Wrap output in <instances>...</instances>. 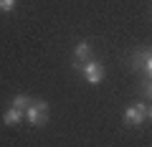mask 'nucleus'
<instances>
[{"label":"nucleus","mask_w":152,"mask_h":147,"mask_svg":"<svg viewBox=\"0 0 152 147\" xmlns=\"http://www.w3.org/2000/svg\"><path fill=\"white\" fill-rule=\"evenodd\" d=\"M15 3H18V0H0V10H3V13H13Z\"/></svg>","instance_id":"nucleus-8"},{"label":"nucleus","mask_w":152,"mask_h":147,"mask_svg":"<svg viewBox=\"0 0 152 147\" xmlns=\"http://www.w3.org/2000/svg\"><path fill=\"white\" fill-rule=\"evenodd\" d=\"M84 79H86L89 84H99L104 81V66L99 64V61H89V64H84Z\"/></svg>","instance_id":"nucleus-4"},{"label":"nucleus","mask_w":152,"mask_h":147,"mask_svg":"<svg viewBox=\"0 0 152 147\" xmlns=\"http://www.w3.org/2000/svg\"><path fill=\"white\" fill-rule=\"evenodd\" d=\"M147 117H150V119H152V107H150V109H147Z\"/></svg>","instance_id":"nucleus-11"},{"label":"nucleus","mask_w":152,"mask_h":147,"mask_svg":"<svg viewBox=\"0 0 152 147\" xmlns=\"http://www.w3.org/2000/svg\"><path fill=\"white\" fill-rule=\"evenodd\" d=\"M23 119H26V112H20V109H15V107H10L5 114H3V122H5L8 127L18 124V122H23Z\"/></svg>","instance_id":"nucleus-5"},{"label":"nucleus","mask_w":152,"mask_h":147,"mask_svg":"<svg viewBox=\"0 0 152 147\" xmlns=\"http://www.w3.org/2000/svg\"><path fill=\"white\" fill-rule=\"evenodd\" d=\"M26 119L31 122V124H36V127L46 124V122H48V104H46L43 99H36V102L26 109Z\"/></svg>","instance_id":"nucleus-1"},{"label":"nucleus","mask_w":152,"mask_h":147,"mask_svg":"<svg viewBox=\"0 0 152 147\" xmlns=\"http://www.w3.org/2000/svg\"><path fill=\"white\" fill-rule=\"evenodd\" d=\"M122 119H124V124H142V122L147 119V107H145L142 102L132 104V107H127V109H124Z\"/></svg>","instance_id":"nucleus-2"},{"label":"nucleus","mask_w":152,"mask_h":147,"mask_svg":"<svg viewBox=\"0 0 152 147\" xmlns=\"http://www.w3.org/2000/svg\"><path fill=\"white\" fill-rule=\"evenodd\" d=\"M147 53H150V48H142V51H137V53L132 56V69H145Z\"/></svg>","instance_id":"nucleus-7"},{"label":"nucleus","mask_w":152,"mask_h":147,"mask_svg":"<svg viewBox=\"0 0 152 147\" xmlns=\"http://www.w3.org/2000/svg\"><path fill=\"white\" fill-rule=\"evenodd\" d=\"M89 56H91V43H89V41L76 43V48H74V69L81 71L84 64H89Z\"/></svg>","instance_id":"nucleus-3"},{"label":"nucleus","mask_w":152,"mask_h":147,"mask_svg":"<svg viewBox=\"0 0 152 147\" xmlns=\"http://www.w3.org/2000/svg\"><path fill=\"white\" fill-rule=\"evenodd\" d=\"M31 104H33V99L28 97V94H15V97H13V102H10V107H15V109H20V112H26Z\"/></svg>","instance_id":"nucleus-6"},{"label":"nucleus","mask_w":152,"mask_h":147,"mask_svg":"<svg viewBox=\"0 0 152 147\" xmlns=\"http://www.w3.org/2000/svg\"><path fill=\"white\" fill-rule=\"evenodd\" d=\"M142 91H145V97H147V99H152V81H150V79L142 84Z\"/></svg>","instance_id":"nucleus-10"},{"label":"nucleus","mask_w":152,"mask_h":147,"mask_svg":"<svg viewBox=\"0 0 152 147\" xmlns=\"http://www.w3.org/2000/svg\"><path fill=\"white\" fill-rule=\"evenodd\" d=\"M145 71H147V79L152 81V48H150V53H147V61H145Z\"/></svg>","instance_id":"nucleus-9"}]
</instances>
